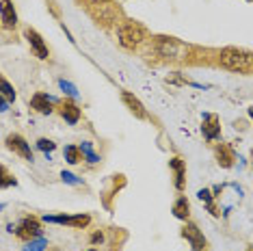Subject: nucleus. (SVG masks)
<instances>
[{
  "label": "nucleus",
  "mask_w": 253,
  "mask_h": 251,
  "mask_svg": "<svg viewBox=\"0 0 253 251\" xmlns=\"http://www.w3.org/2000/svg\"><path fill=\"white\" fill-rule=\"evenodd\" d=\"M218 65L225 67L227 72L249 76L253 70L251 52L249 50H243V48H223L221 52H218Z\"/></svg>",
  "instance_id": "f257e3e1"
},
{
  "label": "nucleus",
  "mask_w": 253,
  "mask_h": 251,
  "mask_svg": "<svg viewBox=\"0 0 253 251\" xmlns=\"http://www.w3.org/2000/svg\"><path fill=\"white\" fill-rule=\"evenodd\" d=\"M143 39H145V31L136 22H124L119 26V43L124 48H136V45L143 43Z\"/></svg>",
  "instance_id": "f03ea898"
},
{
  "label": "nucleus",
  "mask_w": 253,
  "mask_h": 251,
  "mask_svg": "<svg viewBox=\"0 0 253 251\" xmlns=\"http://www.w3.org/2000/svg\"><path fill=\"white\" fill-rule=\"evenodd\" d=\"M15 230V236L22 238V241H33V238H42V221L35 219V216H24L18 225H9V232Z\"/></svg>",
  "instance_id": "7ed1b4c3"
},
{
  "label": "nucleus",
  "mask_w": 253,
  "mask_h": 251,
  "mask_svg": "<svg viewBox=\"0 0 253 251\" xmlns=\"http://www.w3.org/2000/svg\"><path fill=\"white\" fill-rule=\"evenodd\" d=\"M156 50L158 54L169 56V59H184L186 54V45L173 37H156Z\"/></svg>",
  "instance_id": "20e7f679"
},
{
  "label": "nucleus",
  "mask_w": 253,
  "mask_h": 251,
  "mask_svg": "<svg viewBox=\"0 0 253 251\" xmlns=\"http://www.w3.org/2000/svg\"><path fill=\"white\" fill-rule=\"evenodd\" d=\"M182 236L186 238L188 243H191V249L193 251H206V247H208V243H206L204 234H201V230L195 223H191V221H186V225L182 227Z\"/></svg>",
  "instance_id": "39448f33"
},
{
  "label": "nucleus",
  "mask_w": 253,
  "mask_h": 251,
  "mask_svg": "<svg viewBox=\"0 0 253 251\" xmlns=\"http://www.w3.org/2000/svg\"><path fill=\"white\" fill-rule=\"evenodd\" d=\"M48 223H61V225H70V227H76V230H83L91 223V216L89 214H61V216H45Z\"/></svg>",
  "instance_id": "423d86ee"
},
{
  "label": "nucleus",
  "mask_w": 253,
  "mask_h": 251,
  "mask_svg": "<svg viewBox=\"0 0 253 251\" xmlns=\"http://www.w3.org/2000/svg\"><path fill=\"white\" fill-rule=\"evenodd\" d=\"M24 37H26V42L31 43L33 52L37 54V59H42V61L48 59V56H50V50H48V45H45L43 37L39 35L35 28H26V31H24Z\"/></svg>",
  "instance_id": "0eeeda50"
},
{
  "label": "nucleus",
  "mask_w": 253,
  "mask_h": 251,
  "mask_svg": "<svg viewBox=\"0 0 253 251\" xmlns=\"http://www.w3.org/2000/svg\"><path fill=\"white\" fill-rule=\"evenodd\" d=\"M201 132L208 141H216L221 136V119L214 113H208L204 115V122H201Z\"/></svg>",
  "instance_id": "6e6552de"
},
{
  "label": "nucleus",
  "mask_w": 253,
  "mask_h": 251,
  "mask_svg": "<svg viewBox=\"0 0 253 251\" xmlns=\"http://www.w3.org/2000/svg\"><path fill=\"white\" fill-rule=\"evenodd\" d=\"M7 147L11 152H15V154H20L24 161L31 163L33 161V152H31V145L26 143V139L22 134H9L7 136Z\"/></svg>",
  "instance_id": "1a4fd4ad"
},
{
  "label": "nucleus",
  "mask_w": 253,
  "mask_h": 251,
  "mask_svg": "<svg viewBox=\"0 0 253 251\" xmlns=\"http://www.w3.org/2000/svg\"><path fill=\"white\" fill-rule=\"evenodd\" d=\"M0 22L4 28H15L18 26V13L11 0H0Z\"/></svg>",
  "instance_id": "9d476101"
},
{
  "label": "nucleus",
  "mask_w": 253,
  "mask_h": 251,
  "mask_svg": "<svg viewBox=\"0 0 253 251\" xmlns=\"http://www.w3.org/2000/svg\"><path fill=\"white\" fill-rule=\"evenodd\" d=\"M214 156H216L218 167H223V169L234 167L236 154H234V150H232V147H229L227 143H218V145H216V150H214Z\"/></svg>",
  "instance_id": "9b49d317"
},
{
  "label": "nucleus",
  "mask_w": 253,
  "mask_h": 251,
  "mask_svg": "<svg viewBox=\"0 0 253 251\" xmlns=\"http://www.w3.org/2000/svg\"><path fill=\"white\" fill-rule=\"evenodd\" d=\"M122 100H124V104L130 108V113H132V115H134L136 119H147L145 106L141 104V100L136 98V95H132L130 91H124V93H122Z\"/></svg>",
  "instance_id": "f8f14e48"
},
{
  "label": "nucleus",
  "mask_w": 253,
  "mask_h": 251,
  "mask_svg": "<svg viewBox=\"0 0 253 251\" xmlns=\"http://www.w3.org/2000/svg\"><path fill=\"white\" fill-rule=\"evenodd\" d=\"M59 113L67 124H78L80 122V108L72 100H63L59 104Z\"/></svg>",
  "instance_id": "ddd939ff"
},
{
  "label": "nucleus",
  "mask_w": 253,
  "mask_h": 251,
  "mask_svg": "<svg viewBox=\"0 0 253 251\" xmlns=\"http://www.w3.org/2000/svg\"><path fill=\"white\" fill-rule=\"evenodd\" d=\"M31 106L35 108L37 113H42V115H50V113L54 111V108H52V100H50L45 93H35V95H33V98H31Z\"/></svg>",
  "instance_id": "4468645a"
},
{
  "label": "nucleus",
  "mask_w": 253,
  "mask_h": 251,
  "mask_svg": "<svg viewBox=\"0 0 253 251\" xmlns=\"http://www.w3.org/2000/svg\"><path fill=\"white\" fill-rule=\"evenodd\" d=\"M169 167L173 169V173H175V188H177V191H182V188H184V178H186V167H184V161L180 156H175V158H171V161H169Z\"/></svg>",
  "instance_id": "2eb2a0df"
},
{
  "label": "nucleus",
  "mask_w": 253,
  "mask_h": 251,
  "mask_svg": "<svg viewBox=\"0 0 253 251\" xmlns=\"http://www.w3.org/2000/svg\"><path fill=\"white\" fill-rule=\"evenodd\" d=\"M171 212H173V216H177V219L186 221L188 216H191V204H188L186 197H177L173 208H171Z\"/></svg>",
  "instance_id": "dca6fc26"
},
{
  "label": "nucleus",
  "mask_w": 253,
  "mask_h": 251,
  "mask_svg": "<svg viewBox=\"0 0 253 251\" xmlns=\"http://www.w3.org/2000/svg\"><path fill=\"white\" fill-rule=\"evenodd\" d=\"M197 195H199V199H201V202H204L206 206H208L210 214H214V216H218V214H221V212H218V208L214 206V195H212V193L208 191V188H201V191L197 193Z\"/></svg>",
  "instance_id": "f3484780"
},
{
  "label": "nucleus",
  "mask_w": 253,
  "mask_h": 251,
  "mask_svg": "<svg viewBox=\"0 0 253 251\" xmlns=\"http://www.w3.org/2000/svg\"><path fill=\"white\" fill-rule=\"evenodd\" d=\"M0 95H2L7 102H15V89H13V84H11L7 78L0 74Z\"/></svg>",
  "instance_id": "a211bd4d"
},
{
  "label": "nucleus",
  "mask_w": 253,
  "mask_h": 251,
  "mask_svg": "<svg viewBox=\"0 0 253 251\" xmlns=\"http://www.w3.org/2000/svg\"><path fill=\"white\" fill-rule=\"evenodd\" d=\"M65 161L70 165H78L83 161V152H80L78 145H67L65 147Z\"/></svg>",
  "instance_id": "6ab92c4d"
},
{
  "label": "nucleus",
  "mask_w": 253,
  "mask_h": 251,
  "mask_svg": "<svg viewBox=\"0 0 253 251\" xmlns=\"http://www.w3.org/2000/svg\"><path fill=\"white\" fill-rule=\"evenodd\" d=\"M15 184H18V180L9 173L4 165H0V188H9V186H15Z\"/></svg>",
  "instance_id": "aec40b11"
},
{
  "label": "nucleus",
  "mask_w": 253,
  "mask_h": 251,
  "mask_svg": "<svg viewBox=\"0 0 253 251\" xmlns=\"http://www.w3.org/2000/svg\"><path fill=\"white\" fill-rule=\"evenodd\" d=\"M48 241L45 238H33V241H28V247H24V251H43Z\"/></svg>",
  "instance_id": "412c9836"
},
{
  "label": "nucleus",
  "mask_w": 253,
  "mask_h": 251,
  "mask_svg": "<svg viewBox=\"0 0 253 251\" xmlns=\"http://www.w3.org/2000/svg\"><path fill=\"white\" fill-rule=\"evenodd\" d=\"M80 152H83V158H87L89 163H97V161H100V158L93 154V150H91V143H83V145H80Z\"/></svg>",
  "instance_id": "4be33fe9"
},
{
  "label": "nucleus",
  "mask_w": 253,
  "mask_h": 251,
  "mask_svg": "<svg viewBox=\"0 0 253 251\" xmlns=\"http://www.w3.org/2000/svg\"><path fill=\"white\" fill-rule=\"evenodd\" d=\"M37 147L42 152H52L54 147H56V143H54V141H50V139H39L37 141Z\"/></svg>",
  "instance_id": "5701e85b"
},
{
  "label": "nucleus",
  "mask_w": 253,
  "mask_h": 251,
  "mask_svg": "<svg viewBox=\"0 0 253 251\" xmlns=\"http://www.w3.org/2000/svg\"><path fill=\"white\" fill-rule=\"evenodd\" d=\"M59 84H61V89H63V91H65V93H70V95H78V91H76V87H74V84H70V83H65V81H61Z\"/></svg>",
  "instance_id": "b1692460"
},
{
  "label": "nucleus",
  "mask_w": 253,
  "mask_h": 251,
  "mask_svg": "<svg viewBox=\"0 0 253 251\" xmlns=\"http://www.w3.org/2000/svg\"><path fill=\"white\" fill-rule=\"evenodd\" d=\"M61 178L65 180V182H70V184H80V182L76 180V175H72L70 171H63V173H61Z\"/></svg>",
  "instance_id": "393cba45"
},
{
  "label": "nucleus",
  "mask_w": 253,
  "mask_h": 251,
  "mask_svg": "<svg viewBox=\"0 0 253 251\" xmlns=\"http://www.w3.org/2000/svg\"><path fill=\"white\" fill-rule=\"evenodd\" d=\"M91 243H93V245H97V243H104V234H102V232H95L93 236H91Z\"/></svg>",
  "instance_id": "a878e982"
},
{
  "label": "nucleus",
  "mask_w": 253,
  "mask_h": 251,
  "mask_svg": "<svg viewBox=\"0 0 253 251\" xmlns=\"http://www.w3.org/2000/svg\"><path fill=\"white\" fill-rule=\"evenodd\" d=\"M4 111H9V102L0 95V113H4Z\"/></svg>",
  "instance_id": "bb28decb"
},
{
  "label": "nucleus",
  "mask_w": 253,
  "mask_h": 251,
  "mask_svg": "<svg viewBox=\"0 0 253 251\" xmlns=\"http://www.w3.org/2000/svg\"><path fill=\"white\" fill-rule=\"evenodd\" d=\"M93 2H108V0H93Z\"/></svg>",
  "instance_id": "cd10ccee"
},
{
  "label": "nucleus",
  "mask_w": 253,
  "mask_h": 251,
  "mask_svg": "<svg viewBox=\"0 0 253 251\" xmlns=\"http://www.w3.org/2000/svg\"><path fill=\"white\" fill-rule=\"evenodd\" d=\"M89 251H97V249H89Z\"/></svg>",
  "instance_id": "c85d7f7f"
}]
</instances>
